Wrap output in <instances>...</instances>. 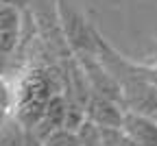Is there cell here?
<instances>
[{
	"mask_svg": "<svg viewBox=\"0 0 157 146\" xmlns=\"http://www.w3.org/2000/svg\"><path fill=\"white\" fill-rule=\"evenodd\" d=\"M57 9H59V24H61L63 37L68 39L72 52H96L94 29L63 0H57Z\"/></svg>",
	"mask_w": 157,
	"mask_h": 146,
	"instance_id": "6da1fadb",
	"label": "cell"
},
{
	"mask_svg": "<svg viewBox=\"0 0 157 146\" xmlns=\"http://www.w3.org/2000/svg\"><path fill=\"white\" fill-rule=\"evenodd\" d=\"M118 83L122 87V107L127 111L146 113V116H153L157 111V87L153 83L133 74L120 76Z\"/></svg>",
	"mask_w": 157,
	"mask_h": 146,
	"instance_id": "7a4b0ae2",
	"label": "cell"
},
{
	"mask_svg": "<svg viewBox=\"0 0 157 146\" xmlns=\"http://www.w3.org/2000/svg\"><path fill=\"white\" fill-rule=\"evenodd\" d=\"M85 116L98 127H122L127 109L118 100L107 98L103 94H92L85 102Z\"/></svg>",
	"mask_w": 157,
	"mask_h": 146,
	"instance_id": "3957f363",
	"label": "cell"
},
{
	"mask_svg": "<svg viewBox=\"0 0 157 146\" xmlns=\"http://www.w3.org/2000/svg\"><path fill=\"white\" fill-rule=\"evenodd\" d=\"M20 24H22L20 7L0 2V52L11 55L15 50L20 39Z\"/></svg>",
	"mask_w": 157,
	"mask_h": 146,
	"instance_id": "277c9868",
	"label": "cell"
},
{
	"mask_svg": "<svg viewBox=\"0 0 157 146\" xmlns=\"http://www.w3.org/2000/svg\"><path fill=\"white\" fill-rule=\"evenodd\" d=\"M122 129L140 146H157V122L153 116L127 111Z\"/></svg>",
	"mask_w": 157,
	"mask_h": 146,
	"instance_id": "5b68a950",
	"label": "cell"
},
{
	"mask_svg": "<svg viewBox=\"0 0 157 146\" xmlns=\"http://www.w3.org/2000/svg\"><path fill=\"white\" fill-rule=\"evenodd\" d=\"M0 146H24V127L15 116L0 127Z\"/></svg>",
	"mask_w": 157,
	"mask_h": 146,
	"instance_id": "8992f818",
	"label": "cell"
},
{
	"mask_svg": "<svg viewBox=\"0 0 157 146\" xmlns=\"http://www.w3.org/2000/svg\"><path fill=\"white\" fill-rule=\"evenodd\" d=\"M76 137H78V144L81 146H105L103 127H98L90 118H85V122L76 129Z\"/></svg>",
	"mask_w": 157,
	"mask_h": 146,
	"instance_id": "52a82bcc",
	"label": "cell"
},
{
	"mask_svg": "<svg viewBox=\"0 0 157 146\" xmlns=\"http://www.w3.org/2000/svg\"><path fill=\"white\" fill-rule=\"evenodd\" d=\"M105 146H140L122 127H103Z\"/></svg>",
	"mask_w": 157,
	"mask_h": 146,
	"instance_id": "ba28073f",
	"label": "cell"
},
{
	"mask_svg": "<svg viewBox=\"0 0 157 146\" xmlns=\"http://www.w3.org/2000/svg\"><path fill=\"white\" fill-rule=\"evenodd\" d=\"M44 146H81L78 144V137H76V131H70V129H57L55 133H50L44 142Z\"/></svg>",
	"mask_w": 157,
	"mask_h": 146,
	"instance_id": "9c48e42d",
	"label": "cell"
},
{
	"mask_svg": "<svg viewBox=\"0 0 157 146\" xmlns=\"http://www.w3.org/2000/svg\"><path fill=\"white\" fill-rule=\"evenodd\" d=\"M15 102H17V87H13L11 83L0 74V107L11 111L15 107Z\"/></svg>",
	"mask_w": 157,
	"mask_h": 146,
	"instance_id": "30bf717a",
	"label": "cell"
},
{
	"mask_svg": "<svg viewBox=\"0 0 157 146\" xmlns=\"http://www.w3.org/2000/svg\"><path fill=\"white\" fill-rule=\"evenodd\" d=\"M9 118H11V111H9V109H5V107H0V127H2V124H5Z\"/></svg>",
	"mask_w": 157,
	"mask_h": 146,
	"instance_id": "8fae6325",
	"label": "cell"
},
{
	"mask_svg": "<svg viewBox=\"0 0 157 146\" xmlns=\"http://www.w3.org/2000/svg\"><path fill=\"white\" fill-rule=\"evenodd\" d=\"M7 59H9V55H7V52H0V74H5V68H7Z\"/></svg>",
	"mask_w": 157,
	"mask_h": 146,
	"instance_id": "7c38bea8",
	"label": "cell"
},
{
	"mask_svg": "<svg viewBox=\"0 0 157 146\" xmlns=\"http://www.w3.org/2000/svg\"><path fill=\"white\" fill-rule=\"evenodd\" d=\"M0 2H7V5H15V7H26L29 0H0Z\"/></svg>",
	"mask_w": 157,
	"mask_h": 146,
	"instance_id": "4fadbf2b",
	"label": "cell"
},
{
	"mask_svg": "<svg viewBox=\"0 0 157 146\" xmlns=\"http://www.w3.org/2000/svg\"><path fill=\"white\" fill-rule=\"evenodd\" d=\"M153 118H155V122H157V111H155V113H153Z\"/></svg>",
	"mask_w": 157,
	"mask_h": 146,
	"instance_id": "5bb4252c",
	"label": "cell"
}]
</instances>
